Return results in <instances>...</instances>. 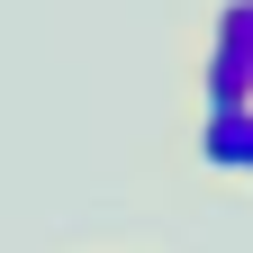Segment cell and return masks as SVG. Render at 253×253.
Wrapping results in <instances>:
<instances>
[{"label": "cell", "instance_id": "obj_1", "mask_svg": "<svg viewBox=\"0 0 253 253\" xmlns=\"http://www.w3.org/2000/svg\"><path fill=\"white\" fill-rule=\"evenodd\" d=\"M253 100V0H217L199 37V109Z\"/></svg>", "mask_w": 253, "mask_h": 253}, {"label": "cell", "instance_id": "obj_2", "mask_svg": "<svg viewBox=\"0 0 253 253\" xmlns=\"http://www.w3.org/2000/svg\"><path fill=\"white\" fill-rule=\"evenodd\" d=\"M190 163L217 172V181H253V100L199 109V126H190Z\"/></svg>", "mask_w": 253, "mask_h": 253}]
</instances>
